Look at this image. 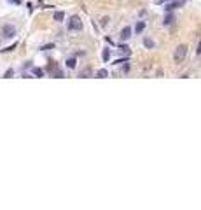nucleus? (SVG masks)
<instances>
[{"instance_id": "4be33fe9", "label": "nucleus", "mask_w": 201, "mask_h": 210, "mask_svg": "<svg viewBox=\"0 0 201 210\" xmlns=\"http://www.w3.org/2000/svg\"><path fill=\"white\" fill-rule=\"evenodd\" d=\"M198 54H201V40H199V44H198V49H196Z\"/></svg>"}, {"instance_id": "0eeeda50", "label": "nucleus", "mask_w": 201, "mask_h": 210, "mask_svg": "<svg viewBox=\"0 0 201 210\" xmlns=\"http://www.w3.org/2000/svg\"><path fill=\"white\" fill-rule=\"evenodd\" d=\"M143 46H145L147 49H154V46H156V44H154V40H152V39L145 37V39H143Z\"/></svg>"}, {"instance_id": "ddd939ff", "label": "nucleus", "mask_w": 201, "mask_h": 210, "mask_svg": "<svg viewBox=\"0 0 201 210\" xmlns=\"http://www.w3.org/2000/svg\"><path fill=\"white\" fill-rule=\"evenodd\" d=\"M75 65H77L75 58H68V60H66V67H68V68H75Z\"/></svg>"}, {"instance_id": "1a4fd4ad", "label": "nucleus", "mask_w": 201, "mask_h": 210, "mask_svg": "<svg viewBox=\"0 0 201 210\" xmlns=\"http://www.w3.org/2000/svg\"><path fill=\"white\" fill-rule=\"evenodd\" d=\"M96 77H98V79H105V77H108V70H107V68H100V70L96 72Z\"/></svg>"}, {"instance_id": "dca6fc26", "label": "nucleus", "mask_w": 201, "mask_h": 210, "mask_svg": "<svg viewBox=\"0 0 201 210\" xmlns=\"http://www.w3.org/2000/svg\"><path fill=\"white\" fill-rule=\"evenodd\" d=\"M89 75H91V70L86 68V70H82V72H81V75H79V77H89Z\"/></svg>"}, {"instance_id": "f3484780", "label": "nucleus", "mask_w": 201, "mask_h": 210, "mask_svg": "<svg viewBox=\"0 0 201 210\" xmlns=\"http://www.w3.org/2000/svg\"><path fill=\"white\" fill-rule=\"evenodd\" d=\"M119 49H121V53H126V54L129 53V47H128L126 44H121V46H119Z\"/></svg>"}, {"instance_id": "412c9836", "label": "nucleus", "mask_w": 201, "mask_h": 210, "mask_svg": "<svg viewBox=\"0 0 201 210\" xmlns=\"http://www.w3.org/2000/svg\"><path fill=\"white\" fill-rule=\"evenodd\" d=\"M126 61H128V58H122V60H117L116 63H117V65H121V63H126Z\"/></svg>"}, {"instance_id": "7ed1b4c3", "label": "nucleus", "mask_w": 201, "mask_h": 210, "mask_svg": "<svg viewBox=\"0 0 201 210\" xmlns=\"http://www.w3.org/2000/svg\"><path fill=\"white\" fill-rule=\"evenodd\" d=\"M184 4H185V0H173V2H168V4L164 5V11H166V12H171L173 9L182 7Z\"/></svg>"}, {"instance_id": "b1692460", "label": "nucleus", "mask_w": 201, "mask_h": 210, "mask_svg": "<svg viewBox=\"0 0 201 210\" xmlns=\"http://www.w3.org/2000/svg\"><path fill=\"white\" fill-rule=\"evenodd\" d=\"M12 2H14V4H21V0H12Z\"/></svg>"}, {"instance_id": "9b49d317", "label": "nucleus", "mask_w": 201, "mask_h": 210, "mask_svg": "<svg viewBox=\"0 0 201 210\" xmlns=\"http://www.w3.org/2000/svg\"><path fill=\"white\" fill-rule=\"evenodd\" d=\"M65 19V12L63 11H56L54 12V21H63Z\"/></svg>"}, {"instance_id": "aec40b11", "label": "nucleus", "mask_w": 201, "mask_h": 210, "mask_svg": "<svg viewBox=\"0 0 201 210\" xmlns=\"http://www.w3.org/2000/svg\"><path fill=\"white\" fill-rule=\"evenodd\" d=\"M14 47H16V44H12V46H9V47H5V49H4V53H9V51H12Z\"/></svg>"}, {"instance_id": "6e6552de", "label": "nucleus", "mask_w": 201, "mask_h": 210, "mask_svg": "<svg viewBox=\"0 0 201 210\" xmlns=\"http://www.w3.org/2000/svg\"><path fill=\"white\" fill-rule=\"evenodd\" d=\"M173 21H175V18H173V14H171V12H168V14L164 16V21H163V23H164V25L168 26V25H171V23H173Z\"/></svg>"}, {"instance_id": "f257e3e1", "label": "nucleus", "mask_w": 201, "mask_h": 210, "mask_svg": "<svg viewBox=\"0 0 201 210\" xmlns=\"http://www.w3.org/2000/svg\"><path fill=\"white\" fill-rule=\"evenodd\" d=\"M185 56H187V46H185V44L177 46V49H175V53H173L175 63H182V61L185 60Z\"/></svg>"}, {"instance_id": "9d476101", "label": "nucleus", "mask_w": 201, "mask_h": 210, "mask_svg": "<svg viewBox=\"0 0 201 210\" xmlns=\"http://www.w3.org/2000/svg\"><path fill=\"white\" fill-rule=\"evenodd\" d=\"M143 30H145V23H143V21H138V23L135 25V32L137 33H142Z\"/></svg>"}, {"instance_id": "20e7f679", "label": "nucleus", "mask_w": 201, "mask_h": 210, "mask_svg": "<svg viewBox=\"0 0 201 210\" xmlns=\"http://www.w3.org/2000/svg\"><path fill=\"white\" fill-rule=\"evenodd\" d=\"M47 70H49L51 77H56V79H61V77H65V75H63V70H60V68L54 65V61H53L51 65H49V68H47Z\"/></svg>"}, {"instance_id": "a211bd4d", "label": "nucleus", "mask_w": 201, "mask_h": 210, "mask_svg": "<svg viewBox=\"0 0 201 210\" xmlns=\"http://www.w3.org/2000/svg\"><path fill=\"white\" fill-rule=\"evenodd\" d=\"M12 75H14V70H12V68H9V70L5 72V75H4V77H5V79H11Z\"/></svg>"}, {"instance_id": "5701e85b", "label": "nucleus", "mask_w": 201, "mask_h": 210, "mask_svg": "<svg viewBox=\"0 0 201 210\" xmlns=\"http://www.w3.org/2000/svg\"><path fill=\"white\" fill-rule=\"evenodd\" d=\"M163 2H168V0H156V4H163Z\"/></svg>"}, {"instance_id": "423d86ee", "label": "nucleus", "mask_w": 201, "mask_h": 210, "mask_svg": "<svg viewBox=\"0 0 201 210\" xmlns=\"http://www.w3.org/2000/svg\"><path fill=\"white\" fill-rule=\"evenodd\" d=\"M131 32H133V30H131V26H124V28L121 30V35H119V37H121V40H122V42H126V40L131 37Z\"/></svg>"}, {"instance_id": "2eb2a0df", "label": "nucleus", "mask_w": 201, "mask_h": 210, "mask_svg": "<svg viewBox=\"0 0 201 210\" xmlns=\"http://www.w3.org/2000/svg\"><path fill=\"white\" fill-rule=\"evenodd\" d=\"M49 49H54V44H46L40 47V51H49Z\"/></svg>"}, {"instance_id": "f03ea898", "label": "nucleus", "mask_w": 201, "mask_h": 210, "mask_svg": "<svg viewBox=\"0 0 201 210\" xmlns=\"http://www.w3.org/2000/svg\"><path fill=\"white\" fill-rule=\"evenodd\" d=\"M82 21H81V18L79 16H72L70 19H68V28L70 30H75V32H81L82 30Z\"/></svg>"}, {"instance_id": "6ab92c4d", "label": "nucleus", "mask_w": 201, "mask_h": 210, "mask_svg": "<svg viewBox=\"0 0 201 210\" xmlns=\"http://www.w3.org/2000/svg\"><path fill=\"white\" fill-rule=\"evenodd\" d=\"M108 21H110V19H108V18L105 16V18L102 19V26H107V23H108Z\"/></svg>"}, {"instance_id": "39448f33", "label": "nucleus", "mask_w": 201, "mask_h": 210, "mask_svg": "<svg viewBox=\"0 0 201 210\" xmlns=\"http://www.w3.org/2000/svg\"><path fill=\"white\" fill-rule=\"evenodd\" d=\"M14 35H16V28L11 26V25H5V26H4V37H5V39H12Z\"/></svg>"}, {"instance_id": "4468645a", "label": "nucleus", "mask_w": 201, "mask_h": 210, "mask_svg": "<svg viewBox=\"0 0 201 210\" xmlns=\"http://www.w3.org/2000/svg\"><path fill=\"white\" fill-rule=\"evenodd\" d=\"M32 72H33L35 77H42V75H44V70H42V68H33Z\"/></svg>"}, {"instance_id": "f8f14e48", "label": "nucleus", "mask_w": 201, "mask_h": 210, "mask_svg": "<svg viewBox=\"0 0 201 210\" xmlns=\"http://www.w3.org/2000/svg\"><path fill=\"white\" fill-rule=\"evenodd\" d=\"M110 54H112V53H110V49H103V53H102V58H103V61H105V63L110 60Z\"/></svg>"}]
</instances>
